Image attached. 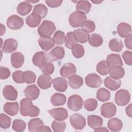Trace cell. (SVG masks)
Returning <instances> with one entry per match:
<instances>
[{
	"mask_svg": "<svg viewBox=\"0 0 132 132\" xmlns=\"http://www.w3.org/2000/svg\"><path fill=\"white\" fill-rule=\"evenodd\" d=\"M91 8V4L88 1H78L77 2L76 9L77 11L84 14L88 13Z\"/></svg>",
	"mask_w": 132,
	"mask_h": 132,
	"instance_id": "1f68e13d",
	"label": "cell"
},
{
	"mask_svg": "<svg viewBox=\"0 0 132 132\" xmlns=\"http://www.w3.org/2000/svg\"><path fill=\"white\" fill-rule=\"evenodd\" d=\"M110 67L107 64L106 60L99 62L96 65V71L102 75H106L109 73Z\"/></svg>",
	"mask_w": 132,
	"mask_h": 132,
	"instance_id": "f35d334b",
	"label": "cell"
},
{
	"mask_svg": "<svg viewBox=\"0 0 132 132\" xmlns=\"http://www.w3.org/2000/svg\"><path fill=\"white\" fill-rule=\"evenodd\" d=\"M51 131L52 130L49 127L47 126H44V125L39 127L36 130L37 132H43V131L45 132V131Z\"/></svg>",
	"mask_w": 132,
	"mask_h": 132,
	"instance_id": "9f6ffc18",
	"label": "cell"
},
{
	"mask_svg": "<svg viewBox=\"0 0 132 132\" xmlns=\"http://www.w3.org/2000/svg\"><path fill=\"white\" fill-rule=\"evenodd\" d=\"M45 3L47 5L51 8H56L60 6L62 3V1L61 0H57V1H50L46 0Z\"/></svg>",
	"mask_w": 132,
	"mask_h": 132,
	"instance_id": "db71d44e",
	"label": "cell"
},
{
	"mask_svg": "<svg viewBox=\"0 0 132 132\" xmlns=\"http://www.w3.org/2000/svg\"><path fill=\"white\" fill-rule=\"evenodd\" d=\"M117 32L120 37L122 38H126L131 35V26L129 24L126 23H120L117 26Z\"/></svg>",
	"mask_w": 132,
	"mask_h": 132,
	"instance_id": "d4e9b609",
	"label": "cell"
},
{
	"mask_svg": "<svg viewBox=\"0 0 132 132\" xmlns=\"http://www.w3.org/2000/svg\"><path fill=\"white\" fill-rule=\"evenodd\" d=\"M85 82L87 86L89 87L96 88L101 85L102 79L97 74L95 73H91L86 77Z\"/></svg>",
	"mask_w": 132,
	"mask_h": 132,
	"instance_id": "9c48e42d",
	"label": "cell"
},
{
	"mask_svg": "<svg viewBox=\"0 0 132 132\" xmlns=\"http://www.w3.org/2000/svg\"><path fill=\"white\" fill-rule=\"evenodd\" d=\"M53 82L52 77L46 74H42L39 76L37 80L38 86L42 89H47L50 88Z\"/></svg>",
	"mask_w": 132,
	"mask_h": 132,
	"instance_id": "d6986e66",
	"label": "cell"
},
{
	"mask_svg": "<svg viewBox=\"0 0 132 132\" xmlns=\"http://www.w3.org/2000/svg\"><path fill=\"white\" fill-rule=\"evenodd\" d=\"M86 20L87 16L86 14L78 11L72 13L69 18V24L74 28L81 27Z\"/></svg>",
	"mask_w": 132,
	"mask_h": 132,
	"instance_id": "3957f363",
	"label": "cell"
},
{
	"mask_svg": "<svg viewBox=\"0 0 132 132\" xmlns=\"http://www.w3.org/2000/svg\"><path fill=\"white\" fill-rule=\"evenodd\" d=\"M54 65L51 62H47L44 65L40 68L41 71L46 75H51L54 71Z\"/></svg>",
	"mask_w": 132,
	"mask_h": 132,
	"instance_id": "681fc988",
	"label": "cell"
},
{
	"mask_svg": "<svg viewBox=\"0 0 132 132\" xmlns=\"http://www.w3.org/2000/svg\"><path fill=\"white\" fill-rule=\"evenodd\" d=\"M106 61L109 67L115 65L122 66L123 64L120 56L116 54H111L108 55Z\"/></svg>",
	"mask_w": 132,
	"mask_h": 132,
	"instance_id": "484cf974",
	"label": "cell"
},
{
	"mask_svg": "<svg viewBox=\"0 0 132 132\" xmlns=\"http://www.w3.org/2000/svg\"><path fill=\"white\" fill-rule=\"evenodd\" d=\"M77 41L81 43H85L88 41L89 35L88 32L85 31L82 29L79 28L74 31Z\"/></svg>",
	"mask_w": 132,
	"mask_h": 132,
	"instance_id": "e575fe53",
	"label": "cell"
},
{
	"mask_svg": "<svg viewBox=\"0 0 132 132\" xmlns=\"http://www.w3.org/2000/svg\"><path fill=\"white\" fill-rule=\"evenodd\" d=\"M131 38H132V35L131 34L127 36L125 38L124 42L126 45V48H127L129 50L132 49V43H131Z\"/></svg>",
	"mask_w": 132,
	"mask_h": 132,
	"instance_id": "11a10c76",
	"label": "cell"
},
{
	"mask_svg": "<svg viewBox=\"0 0 132 132\" xmlns=\"http://www.w3.org/2000/svg\"><path fill=\"white\" fill-rule=\"evenodd\" d=\"M70 122L72 126L76 130L82 129L86 126V120L80 114L74 113L71 116Z\"/></svg>",
	"mask_w": 132,
	"mask_h": 132,
	"instance_id": "8992f818",
	"label": "cell"
},
{
	"mask_svg": "<svg viewBox=\"0 0 132 132\" xmlns=\"http://www.w3.org/2000/svg\"><path fill=\"white\" fill-rule=\"evenodd\" d=\"M3 94L6 100L14 101L17 98L18 91L12 86L6 85L3 89Z\"/></svg>",
	"mask_w": 132,
	"mask_h": 132,
	"instance_id": "e0dca14e",
	"label": "cell"
},
{
	"mask_svg": "<svg viewBox=\"0 0 132 132\" xmlns=\"http://www.w3.org/2000/svg\"><path fill=\"white\" fill-rule=\"evenodd\" d=\"M109 47L112 51L119 52L123 49V44L121 39L119 38H113L110 40Z\"/></svg>",
	"mask_w": 132,
	"mask_h": 132,
	"instance_id": "d6a6232c",
	"label": "cell"
},
{
	"mask_svg": "<svg viewBox=\"0 0 132 132\" xmlns=\"http://www.w3.org/2000/svg\"><path fill=\"white\" fill-rule=\"evenodd\" d=\"M68 82L72 89H77L83 85V79L81 76L75 74L68 78Z\"/></svg>",
	"mask_w": 132,
	"mask_h": 132,
	"instance_id": "4dcf8cb0",
	"label": "cell"
},
{
	"mask_svg": "<svg viewBox=\"0 0 132 132\" xmlns=\"http://www.w3.org/2000/svg\"><path fill=\"white\" fill-rule=\"evenodd\" d=\"M76 72V69L75 65L72 63H65L60 70V74L63 78H69L75 75Z\"/></svg>",
	"mask_w": 132,
	"mask_h": 132,
	"instance_id": "8fae6325",
	"label": "cell"
},
{
	"mask_svg": "<svg viewBox=\"0 0 132 132\" xmlns=\"http://www.w3.org/2000/svg\"><path fill=\"white\" fill-rule=\"evenodd\" d=\"M130 99L129 92L125 89H120L118 91L114 96V101L116 103L121 106L127 105Z\"/></svg>",
	"mask_w": 132,
	"mask_h": 132,
	"instance_id": "277c9868",
	"label": "cell"
},
{
	"mask_svg": "<svg viewBox=\"0 0 132 132\" xmlns=\"http://www.w3.org/2000/svg\"><path fill=\"white\" fill-rule=\"evenodd\" d=\"M87 122L88 125L92 129H95L103 125V119L98 116L96 115H89L87 118Z\"/></svg>",
	"mask_w": 132,
	"mask_h": 132,
	"instance_id": "7402d4cb",
	"label": "cell"
},
{
	"mask_svg": "<svg viewBox=\"0 0 132 132\" xmlns=\"http://www.w3.org/2000/svg\"><path fill=\"white\" fill-rule=\"evenodd\" d=\"M81 27V29L85 31L88 33L92 32L95 29V24L91 20H86Z\"/></svg>",
	"mask_w": 132,
	"mask_h": 132,
	"instance_id": "c3c4849f",
	"label": "cell"
},
{
	"mask_svg": "<svg viewBox=\"0 0 132 132\" xmlns=\"http://www.w3.org/2000/svg\"><path fill=\"white\" fill-rule=\"evenodd\" d=\"M100 110L102 116L105 118H110L116 114L117 108L113 103L108 102L101 106Z\"/></svg>",
	"mask_w": 132,
	"mask_h": 132,
	"instance_id": "52a82bcc",
	"label": "cell"
},
{
	"mask_svg": "<svg viewBox=\"0 0 132 132\" xmlns=\"http://www.w3.org/2000/svg\"><path fill=\"white\" fill-rule=\"evenodd\" d=\"M48 112L55 120L58 121H63L68 117V111L63 108H54L48 110Z\"/></svg>",
	"mask_w": 132,
	"mask_h": 132,
	"instance_id": "30bf717a",
	"label": "cell"
},
{
	"mask_svg": "<svg viewBox=\"0 0 132 132\" xmlns=\"http://www.w3.org/2000/svg\"><path fill=\"white\" fill-rule=\"evenodd\" d=\"M48 59L46 54L44 52L41 51L35 54L32 58V61L35 66L41 68L47 62Z\"/></svg>",
	"mask_w": 132,
	"mask_h": 132,
	"instance_id": "4fadbf2b",
	"label": "cell"
},
{
	"mask_svg": "<svg viewBox=\"0 0 132 132\" xmlns=\"http://www.w3.org/2000/svg\"><path fill=\"white\" fill-rule=\"evenodd\" d=\"M24 62V56L23 54L19 52H15L11 55V63L12 67L18 69L21 68Z\"/></svg>",
	"mask_w": 132,
	"mask_h": 132,
	"instance_id": "ac0fdd59",
	"label": "cell"
},
{
	"mask_svg": "<svg viewBox=\"0 0 132 132\" xmlns=\"http://www.w3.org/2000/svg\"><path fill=\"white\" fill-rule=\"evenodd\" d=\"M24 21L20 16L13 14L10 15L7 20V25L11 29H19L23 27Z\"/></svg>",
	"mask_w": 132,
	"mask_h": 132,
	"instance_id": "ba28073f",
	"label": "cell"
},
{
	"mask_svg": "<svg viewBox=\"0 0 132 132\" xmlns=\"http://www.w3.org/2000/svg\"><path fill=\"white\" fill-rule=\"evenodd\" d=\"M52 128L55 132H62L66 128V124L63 121L54 120L52 122Z\"/></svg>",
	"mask_w": 132,
	"mask_h": 132,
	"instance_id": "7bdbcfd3",
	"label": "cell"
},
{
	"mask_svg": "<svg viewBox=\"0 0 132 132\" xmlns=\"http://www.w3.org/2000/svg\"><path fill=\"white\" fill-rule=\"evenodd\" d=\"M88 42L91 46L98 47L103 44V39L101 35L97 34H92L89 35Z\"/></svg>",
	"mask_w": 132,
	"mask_h": 132,
	"instance_id": "836d02e7",
	"label": "cell"
},
{
	"mask_svg": "<svg viewBox=\"0 0 132 132\" xmlns=\"http://www.w3.org/2000/svg\"><path fill=\"white\" fill-rule=\"evenodd\" d=\"M97 106V101L94 98H88L84 102L85 108L89 111H94Z\"/></svg>",
	"mask_w": 132,
	"mask_h": 132,
	"instance_id": "bcb514c9",
	"label": "cell"
},
{
	"mask_svg": "<svg viewBox=\"0 0 132 132\" xmlns=\"http://www.w3.org/2000/svg\"><path fill=\"white\" fill-rule=\"evenodd\" d=\"M23 78L24 81L26 84H31L35 82L36 75L35 73L32 71H26L23 72Z\"/></svg>",
	"mask_w": 132,
	"mask_h": 132,
	"instance_id": "ee69618b",
	"label": "cell"
},
{
	"mask_svg": "<svg viewBox=\"0 0 132 132\" xmlns=\"http://www.w3.org/2000/svg\"><path fill=\"white\" fill-rule=\"evenodd\" d=\"M41 19V17L39 15L32 12L26 18V23L29 27H36L40 25Z\"/></svg>",
	"mask_w": 132,
	"mask_h": 132,
	"instance_id": "4316f807",
	"label": "cell"
},
{
	"mask_svg": "<svg viewBox=\"0 0 132 132\" xmlns=\"http://www.w3.org/2000/svg\"><path fill=\"white\" fill-rule=\"evenodd\" d=\"M26 123L21 119L14 120L12 123V129L17 132H22L26 128Z\"/></svg>",
	"mask_w": 132,
	"mask_h": 132,
	"instance_id": "b9f144b4",
	"label": "cell"
},
{
	"mask_svg": "<svg viewBox=\"0 0 132 132\" xmlns=\"http://www.w3.org/2000/svg\"><path fill=\"white\" fill-rule=\"evenodd\" d=\"M83 100L78 95L74 94L70 96L68 100V107L72 111H77L81 109L83 106Z\"/></svg>",
	"mask_w": 132,
	"mask_h": 132,
	"instance_id": "5b68a950",
	"label": "cell"
},
{
	"mask_svg": "<svg viewBox=\"0 0 132 132\" xmlns=\"http://www.w3.org/2000/svg\"><path fill=\"white\" fill-rule=\"evenodd\" d=\"M66 96L61 93H55L51 98V102L54 106H59L63 105L66 102Z\"/></svg>",
	"mask_w": 132,
	"mask_h": 132,
	"instance_id": "f1b7e54d",
	"label": "cell"
},
{
	"mask_svg": "<svg viewBox=\"0 0 132 132\" xmlns=\"http://www.w3.org/2000/svg\"><path fill=\"white\" fill-rule=\"evenodd\" d=\"M64 42L65 46L68 48H71L74 45L77 43V41L74 31L67 33Z\"/></svg>",
	"mask_w": 132,
	"mask_h": 132,
	"instance_id": "8d00e7d4",
	"label": "cell"
},
{
	"mask_svg": "<svg viewBox=\"0 0 132 132\" xmlns=\"http://www.w3.org/2000/svg\"><path fill=\"white\" fill-rule=\"evenodd\" d=\"M19 110L18 102H6L4 106V110L9 116H14L18 113Z\"/></svg>",
	"mask_w": 132,
	"mask_h": 132,
	"instance_id": "cb8c5ba5",
	"label": "cell"
},
{
	"mask_svg": "<svg viewBox=\"0 0 132 132\" xmlns=\"http://www.w3.org/2000/svg\"><path fill=\"white\" fill-rule=\"evenodd\" d=\"M23 72L22 71H16L12 74V78L17 84H23L24 82L23 78Z\"/></svg>",
	"mask_w": 132,
	"mask_h": 132,
	"instance_id": "f907efd6",
	"label": "cell"
},
{
	"mask_svg": "<svg viewBox=\"0 0 132 132\" xmlns=\"http://www.w3.org/2000/svg\"><path fill=\"white\" fill-rule=\"evenodd\" d=\"M109 74L113 79H120L124 76L125 71L122 66L115 65L110 67Z\"/></svg>",
	"mask_w": 132,
	"mask_h": 132,
	"instance_id": "ffe728a7",
	"label": "cell"
},
{
	"mask_svg": "<svg viewBox=\"0 0 132 132\" xmlns=\"http://www.w3.org/2000/svg\"><path fill=\"white\" fill-rule=\"evenodd\" d=\"M18 46V43L15 39L12 38L7 39L4 41L2 51L6 53H11L16 50Z\"/></svg>",
	"mask_w": 132,
	"mask_h": 132,
	"instance_id": "9a60e30c",
	"label": "cell"
},
{
	"mask_svg": "<svg viewBox=\"0 0 132 132\" xmlns=\"http://www.w3.org/2000/svg\"><path fill=\"white\" fill-rule=\"evenodd\" d=\"M94 131H109V130H108L105 127H100L97 129H94Z\"/></svg>",
	"mask_w": 132,
	"mask_h": 132,
	"instance_id": "680465c9",
	"label": "cell"
},
{
	"mask_svg": "<svg viewBox=\"0 0 132 132\" xmlns=\"http://www.w3.org/2000/svg\"><path fill=\"white\" fill-rule=\"evenodd\" d=\"M122 57L126 64L132 65V52L131 51H125L122 54Z\"/></svg>",
	"mask_w": 132,
	"mask_h": 132,
	"instance_id": "816d5d0a",
	"label": "cell"
},
{
	"mask_svg": "<svg viewBox=\"0 0 132 132\" xmlns=\"http://www.w3.org/2000/svg\"><path fill=\"white\" fill-rule=\"evenodd\" d=\"M32 9V5L27 1L20 3L17 7L16 10L18 13L22 16L28 14Z\"/></svg>",
	"mask_w": 132,
	"mask_h": 132,
	"instance_id": "83f0119b",
	"label": "cell"
},
{
	"mask_svg": "<svg viewBox=\"0 0 132 132\" xmlns=\"http://www.w3.org/2000/svg\"><path fill=\"white\" fill-rule=\"evenodd\" d=\"M73 56L76 58H80L85 54L84 47L81 44L76 43L71 48Z\"/></svg>",
	"mask_w": 132,
	"mask_h": 132,
	"instance_id": "74e56055",
	"label": "cell"
},
{
	"mask_svg": "<svg viewBox=\"0 0 132 132\" xmlns=\"http://www.w3.org/2000/svg\"><path fill=\"white\" fill-rule=\"evenodd\" d=\"M29 3H35L37 2H38L39 1H27Z\"/></svg>",
	"mask_w": 132,
	"mask_h": 132,
	"instance_id": "6125c7cd",
	"label": "cell"
},
{
	"mask_svg": "<svg viewBox=\"0 0 132 132\" xmlns=\"http://www.w3.org/2000/svg\"><path fill=\"white\" fill-rule=\"evenodd\" d=\"M126 114L130 118L132 117V109H131V104H130L125 109Z\"/></svg>",
	"mask_w": 132,
	"mask_h": 132,
	"instance_id": "6f0895ef",
	"label": "cell"
},
{
	"mask_svg": "<svg viewBox=\"0 0 132 132\" xmlns=\"http://www.w3.org/2000/svg\"><path fill=\"white\" fill-rule=\"evenodd\" d=\"M11 118L4 113L0 114V126L3 129L9 128L11 125Z\"/></svg>",
	"mask_w": 132,
	"mask_h": 132,
	"instance_id": "7dc6e473",
	"label": "cell"
},
{
	"mask_svg": "<svg viewBox=\"0 0 132 132\" xmlns=\"http://www.w3.org/2000/svg\"><path fill=\"white\" fill-rule=\"evenodd\" d=\"M110 97V92L104 88H100L96 93V98L101 102L108 101Z\"/></svg>",
	"mask_w": 132,
	"mask_h": 132,
	"instance_id": "d590c367",
	"label": "cell"
},
{
	"mask_svg": "<svg viewBox=\"0 0 132 132\" xmlns=\"http://www.w3.org/2000/svg\"><path fill=\"white\" fill-rule=\"evenodd\" d=\"M25 96L31 101L37 99L40 94V90L35 85H31L27 86L24 90Z\"/></svg>",
	"mask_w": 132,
	"mask_h": 132,
	"instance_id": "5bb4252c",
	"label": "cell"
},
{
	"mask_svg": "<svg viewBox=\"0 0 132 132\" xmlns=\"http://www.w3.org/2000/svg\"><path fill=\"white\" fill-rule=\"evenodd\" d=\"M108 128L112 131H119L121 130L123 124L121 120L114 118L109 120L107 124Z\"/></svg>",
	"mask_w": 132,
	"mask_h": 132,
	"instance_id": "f546056e",
	"label": "cell"
},
{
	"mask_svg": "<svg viewBox=\"0 0 132 132\" xmlns=\"http://www.w3.org/2000/svg\"><path fill=\"white\" fill-rule=\"evenodd\" d=\"M65 55L64 50L63 47L58 46L54 48L48 54V58L51 61L60 60L63 58Z\"/></svg>",
	"mask_w": 132,
	"mask_h": 132,
	"instance_id": "7c38bea8",
	"label": "cell"
},
{
	"mask_svg": "<svg viewBox=\"0 0 132 132\" xmlns=\"http://www.w3.org/2000/svg\"><path fill=\"white\" fill-rule=\"evenodd\" d=\"M54 23L49 20H44L38 28V32L41 37H51L56 30Z\"/></svg>",
	"mask_w": 132,
	"mask_h": 132,
	"instance_id": "7a4b0ae2",
	"label": "cell"
},
{
	"mask_svg": "<svg viewBox=\"0 0 132 132\" xmlns=\"http://www.w3.org/2000/svg\"><path fill=\"white\" fill-rule=\"evenodd\" d=\"M105 86L111 91L118 89L121 85V81L120 79H114L110 76L107 77L104 80Z\"/></svg>",
	"mask_w": 132,
	"mask_h": 132,
	"instance_id": "603a6c76",
	"label": "cell"
},
{
	"mask_svg": "<svg viewBox=\"0 0 132 132\" xmlns=\"http://www.w3.org/2000/svg\"><path fill=\"white\" fill-rule=\"evenodd\" d=\"M53 87L59 92H64L68 88V82L63 77H57L53 80Z\"/></svg>",
	"mask_w": 132,
	"mask_h": 132,
	"instance_id": "44dd1931",
	"label": "cell"
},
{
	"mask_svg": "<svg viewBox=\"0 0 132 132\" xmlns=\"http://www.w3.org/2000/svg\"><path fill=\"white\" fill-rule=\"evenodd\" d=\"M32 12L38 14L41 17V18H44L47 14L48 9L45 5L42 4H39L36 5L34 7Z\"/></svg>",
	"mask_w": 132,
	"mask_h": 132,
	"instance_id": "60d3db41",
	"label": "cell"
},
{
	"mask_svg": "<svg viewBox=\"0 0 132 132\" xmlns=\"http://www.w3.org/2000/svg\"><path fill=\"white\" fill-rule=\"evenodd\" d=\"M102 2H103V1H92V3H94V4H99L101 3Z\"/></svg>",
	"mask_w": 132,
	"mask_h": 132,
	"instance_id": "94428289",
	"label": "cell"
},
{
	"mask_svg": "<svg viewBox=\"0 0 132 132\" xmlns=\"http://www.w3.org/2000/svg\"><path fill=\"white\" fill-rule=\"evenodd\" d=\"M43 125L44 123L40 119H32L28 122V130L30 132H35L39 127Z\"/></svg>",
	"mask_w": 132,
	"mask_h": 132,
	"instance_id": "ab89813d",
	"label": "cell"
},
{
	"mask_svg": "<svg viewBox=\"0 0 132 132\" xmlns=\"http://www.w3.org/2000/svg\"><path fill=\"white\" fill-rule=\"evenodd\" d=\"M20 113L24 117H35L39 115V108L34 105L32 101L28 98H24L20 101Z\"/></svg>",
	"mask_w": 132,
	"mask_h": 132,
	"instance_id": "6da1fadb",
	"label": "cell"
},
{
	"mask_svg": "<svg viewBox=\"0 0 132 132\" xmlns=\"http://www.w3.org/2000/svg\"><path fill=\"white\" fill-rule=\"evenodd\" d=\"M10 75V71L8 68L2 66L0 67V78L1 79H7Z\"/></svg>",
	"mask_w": 132,
	"mask_h": 132,
	"instance_id": "f5cc1de1",
	"label": "cell"
},
{
	"mask_svg": "<svg viewBox=\"0 0 132 132\" xmlns=\"http://www.w3.org/2000/svg\"><path fill=\"white\" fill-rule=\"evenodd\" d=\"M65 37V35L63 31L57 30L54 34L53 39L56 44L58 45H61L64 42Z\"/></svg>",
	"mask_w": 132,
	"mask_h": 132,
	"instance_id": "f6af8a7d",
	"label": "cell"
},
{
	"mask_svg": "<svg viewBox=\"0 0 132 132\" xmlns=\"http://www.w3.org/2000/svg\"><path fill=\"white\" fill-rule=\"evenodd\" d=\"M40 47L45 51H48L55 44L53 39L50 37H41L38 40Z\"/></svg>",
	"mask_w": 132,
	"mask_h": 132,
	"instance_id": "2e32d148",
	"label": "cell"
},
{
	"mask_svg": "<svg viewBox=\"0 0 132 132\" xmlns=\"http://www.w3.org/2000/svg\"><path fill=\"white\" fill-rule=\"evenodd\" d=\"M1 33H0V35L2 36L3 35L5 34V31H6V27L5 26L3 25L2 24H1Z\"/></svg>",
	"mask_w": 132,
	"mask_h": 132,
	"instance_id": "91938a15",
	"label": "cell"
}]
</instances>
